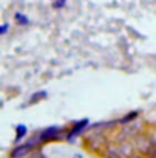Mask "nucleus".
Here are the masks:
<instances>
[{"label": "nucleus", "instance_id": "obj_1", "mask_svg": "<svg viewBox=\"0 0 156 158\" xmlns=\"http://www.w3.org/2000/svg\"><path fill=\"white\" fill-rule=\"evenodd\" d=\"M87 124H89V120L87 118H83V120H80V121H77L75 124H74V129L67 134V141H74V138L78 135V134H81L86 127H87Z\"/></svg>", "mask_w": 156, "mask_h": 158}, {"label": "nucleus", "instance_id": "obj_2", "mask_svg": "<svg viewBox=\"0 0 156 158\" xmlns=\"http://www.w3.org/2000/svg\"><path fill=\"white\" fill-rule=\"evenodd\" d=\"M58 132H60V127H57V126H51V127L42 131V134H40L42 143H46V141H51V140H57Z\"/></svg>", "mask_w": 156, "mask_h": 158}, {"label": "nucleus", "instance_id": "obj_3", "mask_svg": "<svg viewBox=\"0 0 156 158\" xmlns=\"http://www.w3.org/2000/svg\"><path fill=\"white\" fill-rule=\"evenodd\" d=\"M34 146L31 144V143H26V144H20V146H17V148H14L12 151H11V158H18V157H26L29 152H31V149H32Z\"/></svg>", "mask_w": 156, "mask_h": 158}, {"label": "nucleus", "instance_id": "obj_4", "mask_svg": "<svg viewBox=\"0 0 156 158\" xmlns=\"http://www.w3.org/2000/svg\"><path fill=\"white\" fill-rule=\"evenodd\" d=\"M26 134H28V127L25 124H17L15 126V141H20Z\"/></svg>", "mask_w": 156, "mask_h": 158}, {"label": "nucleus", "instance_id": "obj_5", "mask_svg": "<svg viewBox=\"0 0 156 158\" xmlns=\"http://www.w3.org/2000/svg\"><path fill=\"white\" fill-rule=\"evenodd\" d=\"M15 22L18 23V25H28V17L26 15H23L22 12H15Z\"/></svg>", "mask_w": 156, "mask_h": 158}, {"label": "nucleus", "instance_id": "obj_6", "mask_svg": "<svg viewBox=\"0 0 156 158\" xmlns=\"http://www.w3.org/2000/svg\"><path fill=\"white\" fill-rule=\"evenodd\" d=\"M136 117H138V112H136V110H135V112H130L129 115H126V117L121 120V123H122V124H126V123H129L130 120H133V118H136Z\"/></svg>", "mask_w": 156, "mask_h": 158}, {"label": "nucleus", "instance_id": "obj_7", "mask_svg": "<svg viewBox=\"0 0 156 158\" xmlns=\"http://www.w3.org/2000/svg\"><path fill=\"white\" fill-rule=\"evenodd\" d=\"M8 28H9V25H8V23H3V25L0 26V34L5 35V34L8 32Z\"/></svg>", "mask_w": 156, "mask_h": 158}, {"label": "nucleus", "instance_id": "obj_8", "mask_svg": "<svg viewBox=\"0 0 156 158\" xmlns=\"http://www.w3.org/2000/svg\"><path fill=\"white\" fill-rule=\"evenodd\" d=\"M64 3H66V0H58V2H55V8H63Z\"/></svg>", "mask_w": 156, "mask_h": 158}, {"label": "nucleus", "instance_id": "obj_9", "mask_svg": "<svg viewBox=\"0 0 156 158\" xmlns=\"http://www.w3.org/2000/svg\"><path fill=\"white\" fill-rule=\"evenodd\" d=\"M32 158H45V155H43L42 152H37V154H34V155H32Z\"/></svg>", "mask_w": 156, "mask_h": 158}, {"label": "nucleus", "instance_id": "obj_10", "mask_svg": "<svg viewBox=\"0 0 156 158\" xmlns=\"http://www.w3.org/2000/svg\"><path fill=\"white\" fill-rule=\"evenodd\" d=\"M40 97H46V92H42ZM35 98H38V95H34V97H32V100H35Z\"/></svg>", "mask_w": 156, "mask_h": 158}, {"label": "nucleus", "instance_id": "obj_11", "mask_svg": "<svg viewBox=\"0 0 156 158\" xmlns=\"http://www.w3.org/2000/svg\"><path fill=\"white\" fill-rule=\"evenodd\" d=\"M18 158H25V157H18Z\"/></svg>", "mask_w": 156, "mask_h": 158}]
</instances>
